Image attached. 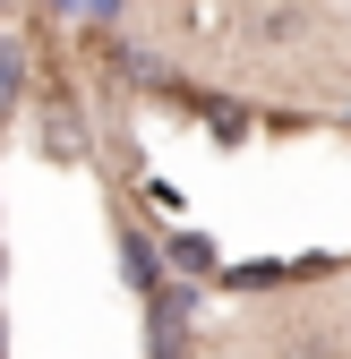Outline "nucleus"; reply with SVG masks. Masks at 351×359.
Returning <instances> with one entry per match:
<instances>
[{
    "instance_id": "1",
    "label": "nucleus",
    "mask_w": 351,
    "mask_h": 359,
    "mask_svg": "<svg viewBox=\"0 0 351 359\" xmlns=\"http://www.w3.org/2000/svg\"><path fill=\"white\" fill-rule=\"evenodd\" d=\"M43 154L52 163H86V128H77L69 103H43Z\"/></svg>"
},
{
    "instance_id": "2",
    "label": "nucleus",
    "mask_w": 351,
    "mask_h": 359,
    "mask_svg": "<svg viewBox=\"0 0 351 359\" xmlns=\"http://www.w3.org/2000/svg\"><path fill=\"white\" fill-rule=\"evenodd\" d=\"M180 325H189V291H154V359H180Z\"/></svg>"
},
{
    "instance_id": "3",
    "label": "nucleus",
    "mask_w": 351,
    "mask_h": 359,
    "mask_svg": "<svg viewBox=\"0 0 351 359\" xmlns=\"http://www.w3.org/2000/svg\"><path fill=\"white\" fill-rule=\"evenodd\" d=\"M120 265H128V283H138V291H163V283H154V248H146L138 231L120 240Z\"/></svg>"
},
{
    "instance_id": "4",
    "label": "nucleus",
    "mask_w": 351,
    "mask_h": 359,
    "mask_svg": "<svg viewBox=\"0 0 351 359\" xmlns=\"http://www.w3.org/2000/svg\"><path fill=\"white\" fill-rule=\"evenodd\" d=\"M9 86H18V43H0V103H9Z\"/></svg>"
}]
</instances>
